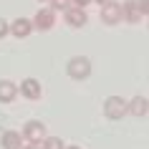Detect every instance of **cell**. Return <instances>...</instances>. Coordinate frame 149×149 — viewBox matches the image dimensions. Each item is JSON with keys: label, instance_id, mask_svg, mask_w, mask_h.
<instances>
[{"label": "cell", "instance_id": "cell-18", "mask_svg": "<svg viewBox=\"0 0 149 149\" xmlns=\"http://www.w3.org/2000/svg\"><path fill=\"white\" fill-rule=\"evenodd\" d=\"M20 149H40V144H31V141H28V144H23Z\"/></svg>", "mask_w": 149, "mask_h": 149}, {"label": "cell", "instance_id": "cell-13", "mask_svg": "<svg viewBox=\"0 0 149 149\" xmlns=\"http://www.w3.org/2000/svg\"><path fill=\"white\" fill-rule=\"evenodd\" d=\"M40 149H63V139L61 136H46L40 141Z\"/></svg>", "mask_w": 149, "mask_h": 149}, {"label": "cell", "instance_id": "cell-3", "mask_svg": "<svg viewBox=\"0 0 149 149\" xmlns=\"http://www.w3.org/2000/svg\"><path fill=\"white\" fill-rule=\"evenodd\" d=\"M48 136L46 132V124L38 121V119H31V121H25L23 124V139L31 141V144H40V141Z\"/></svg>", "mask_w": 149, "mask_h": 149}, {"label": "cell", "instance_id": "cell-20", "mask_svg": "<svg viewBox=\"0 0 149 149\" xmlns=\"http://www.w3.org/2000/svg\"><path fill=\"white\" fill-rule=\"evenodd\" d=\"M94 3H99V5H104V3H109V0H94Z\"/></svg>", "mask_w": 149, "mask_h": 149}, {"label": "cell", "instance_id": "cell-8", "mask_svg": "<svg viewBox=\"0 0 149 149\" xmlns=\"http://www.w3.org/2000/svg\"><path fill=\"white\" fill-rule=\"evenodd\" d=\"M126 114H132V116H147L149 114V99L147 96H132V99H126Z\"/></svg>", "mask_w": 149, "mask_h": 149}, {"label": "cell", "instance_id": "cell-12", "mask_svg": "<svg viewBox=\"0 0 149 149\" xmlns=\"http://www.w3.org/2000/svg\"><path fill=\"white\" fill-rule=\"evenodd\" d=\"M18 96V86L13 84V81L3 79L0 81V104H13Z\"/></svg>", "mask_w": 149, "mask_h": 149}, {"label": "cell", "instance_id": "cell-2", "mask_svg": "<svg viewBox=\"0 0 149 149\" xmlns=\"http://www.w3.org/2000/svg\"><path fill=\"white\" fill-rule=\"evenodd\" d=\"M104 116L111 119V121H119V119L126 116V99L124 96H116L111 94L104 99Z\"/></svg>", "mask_w": 149, "mask_h": 149}, {"label": "cell", "instance_id": "cell-14", "mask_svg": "<svg viewBox=\"0 0 149 149\" xmlns=\"http://www.w3.org/2000/svg\"><path fill=\"white\" fill-rule=\"evenodd\" d=\"M48 3H51V10H53V13H63V10H68L71 5H73L71 0H48Z\"/></svg>", "mask_w": 149, "mask_h": 149}, {"label": "cell", "instance_id": "cell-5", "mask_svg": "<svg viewBox=\"0 0 149 149\" xmlns=\"http://www.w3.org/2000/svg\"><path fill=\"white\" fill-rule=\"evenodd\" d=\"M18 94L28 99V101H38L40 96H43V86H40L38 79H23L20 81V86H18Z\"/></svg>", "mask_w": 149, "mask_h": 149}, {"label": "cell", "instance_id": "cell-19", "mask_svg": "<svg viewBox=\"0 0 149 149\" xmlns=\"http://www.w3.org/2000/svg\"><path fill=\"white\" fill-rule=\"evenodd\" d=\"M63 149H81V147H76V144H71V147H63Z\"/></svg>", "mask_w": 149, "mask_h": 149}, {"label": "cell", "instance_id": "cell-16", "mask_svg": "<svg viewBox=\"0 0 149 149\" xmlns=\"http://www.w3.org/2000/svg\"><path fill=\"white\" fill-rule=\"evenodd\" d=\"M8 33H10V25L5 23V20H3V18H0V40L5 38V36H8Z\"/></svg>", "mask_w": 149, "mask_h": 149}, {"label": "cell", "instance_id": "cell-1", "mask_svg": "<svg viewBox=\"0 0 149 149\" xmlns=\"http://www.w3.org/2000/svg\"><path fill=\"white\" fill-rule=\"evenodd\" d=\"M66 73L73 81H86L91 76V58L88 56H73L66 63Z\"/></svg>", "mask_w": 149, "mask_h": 149}, {"label": "cell", "instance_id": "cell-4", "mask_svg": "<svg viewBox=\"0 0 149 149\" xmlns=\"http://www.w3.org/2000/svg\"><path fill=\"white\" fill-rule=\"evenodd\" d=\"M101 23L104 25H119L121 23V3L109 0L101 5Z\"/></svg>", "mask_w": 149, "mask_h": 149}, {"label": "cell", "instance_id": "cell-10", "mask_svg": "<svg viewBox=\"0 0 149 149\" xmlns=\"http://www.w3.org/2000/svg\"><path fill=\"white\" fill-rule=\"evenodd\" d=\"M0 147H3V149H20V147H23V134L13 132V129L3 132V136H0Z\"/></svg>", "mask_w": 149, "mask_h": 149}, {"label": "cell", "instance_id": "cell-9", "mask_svg": "<svg viewBox=\"0 0 149 149\" xmlns=\"http://www.w3.org/2000/svg\"><path fill=\"white\" fill-rule=\"evenodd\" d=\"M33 33V20L31 18H15L13 23H10V36H15V38H28Z\"/></svg>", "mask_w": 149, "mask_h": 149}, {"label": "cell", "instance_id": "cell-6", "mask_svg": "<svg viewBox=\"0 0 149 149\" xmlns=\"http://www.w3.org/2000/svg\"><path fill=\"white\" fill-rule=\"evenodd\" d=\"M56 25V13L51 8H40L36 15H33V31H40V33H46L51 31Z\"/></svg>", "mask_w": 149, "mask_h": 149}, {"label": "cell", "instance_id": "cell-15", "mask_svg": "<svg viewBox=\"0 0 149 149\" xmlns=\"http://www.w3.org/2000/svg\"><path fill=\"white\" fill-rule=\"evenodd\" d=\"M136 8H139L141 18H149V0H136Z\"/></svg>", "mask_w": 149, "mask_h": 149}, {"label": "cell", "instance_id": "cell-7", "mask_svg": "<svg viewBox=\"0 0 149 149\" xmlns=\"http://www.w3.org/2000/svg\"><path fill=\"white\" fill-rule=\"evenodd\" d=\"M63 20H66L71 28H84V25L88 23V13H86V8L71 5L68 10H63Z\"/></svg>", "mask_w": 149, "mask_h": 149}, {"label": "cell", "instance_id": "cell-21", "mask_svg": "<svg viewBox=\"0 0 149 149\" xmlns=\"http://www.w3.org/2000/svg\"><path fill=\"white\" fill-rule=\"evenodd\" d=\"M40 3H46V0H40Z\"/></svg>", "mask_w": 149, "mask_h": 149}, {"label": "cell", "instance_id": "cell-17", "mask_svg": "<svg viewBox=\"0 0 149 149\" xmlns=\"http://www.w3.org/2000/svg\"><path fill=\"white\" fill-rule=\"evenodd\" d=\"M71 3H73L76 8H88V5H91L94 0H71Z\"/></svg>", "mask_w": 149, "mask_h": 149}, {"label": "cell", "instance_id": "cell-11", "mask_svg": "<svg viewBox=\"0 0 149 149\" xmlns=\"http://www.w3.org/2000/svg\"><path fill=\"white\" fill-rule=\"evenodd\" d=\"M121 20L126 23H139L141 20V13L136 8V0H126L124 5H121Z\"/></svg>", "mask_w": 149, "mask_h": 149}]
</instances>
